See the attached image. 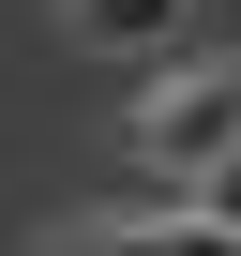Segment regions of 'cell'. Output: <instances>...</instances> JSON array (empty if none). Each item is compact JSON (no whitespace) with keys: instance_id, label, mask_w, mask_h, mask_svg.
<instances>
[{"instance_id":"6da1fadb","label":"cell","mask_w":241,"mask_h":256,"mask_svg":"<svg viewBox=\"0 0 241 256\" xmlns=\"http://www.w3.org/2000/svg\"><path fill=\"white\" fill-rule=\"evenodd\" d=\"M120 136H136V166L181 196V181L241 136V60H226V46H166V60H151V90L120 106Z\"/></svg>"},{"instance_id":"7a4b0ae2","label":"cell","mask_w":241,"mask_h":256,"mask_svg":"<svg viewBox=\"0 0 241 256\" xmlns=\"http://www.w3.org/2000/svg\"><path fill=\"white\" fill-rule=\"evenodd\" d=\"M76 60H166L181 46V0H60Z\"/></svg>"},{"instance_id":"3957f363","label":"cell","mask_w":241,"mask_h":256,"mask_svg":"<svg viewBox=\"0 0 241 256\" xmlns=\"http://www.w3.org/2000/svg\"><path fill=\"white\" fill-rule=\"evenodd\" d=\"M76 256H241V226H211L196 196H166V211H120V226H90Z\"/></svg>"},{"instance_id":"277c9868","label":"cell","mask_w":241,"mask_h":256,"mask_svg":"<svg viewBox=\"0 0 241 256\" xmlns=\"http://www.w3.org/2000/svg\"><path fill=\"white\" fill-rule=\"evenodd\" d=\"M181 196H196V211H211V226H241V136H226V151H211V166H196V181H181Z\"/></svg>"},{"instance_id":"5b68a950","label":"cell","mask_w":241,"mask_h":256,"mask_svg":"<svg viewBox=\"0 0 241 256\" xmlns=\"http://www.w3.org/2000/svg\"><path fill=\"white\" fill-rule=\"evenodd\" d=\"M181 46H241V0H181Z\"/></svg>"},{"instance_id":"8992f818","label":"cell","mask_w":241,"mask_h":256,"mask_svg":"<svg viewBox=\"0 0 241 256\" xmlns=\"http://www.w3.org/2000/svg\"><path fill=\"white\" fill-rule=\"evenodd\" d=\"M226 60H241V46H226Z\"/></svg>"}]
</instances>
